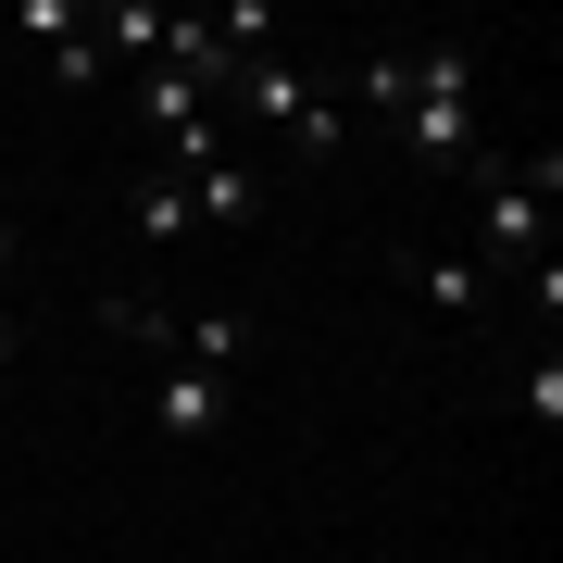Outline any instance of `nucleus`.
<instances>
[{"label":"nucleus","instance_id":"nucleus-1","mask_svg":"<svg viewBox=\"0 0 563 563\" xmlns=\"http://www.w3.org/2000/svg\"><path fill=\"white\" fill-rule=\"evenodd\" d=\"M463 188H476V251H463L476 276H488V263H551V251H539V239H551V201L514 176L501 151H476V163H463Z\"/></svg>","mask_w":563,"mask_h":563},{"label":"nucleus","instance_id":"nucleus-2","mask_svg":"<svg viewBox=\"0 0 563 563\" xmlns=\"http://www.w3.org/2000/svg\"><path fill=\"white\" fill-rule=\"evenodd\" d=\"M225 101H239V113H263V125H288V151H339V113H325L313 101V88L301 76H288V63H239V76H225Z\"/></svg>","mask_w":563,"mask_h":563},{"label":"nucleus","instance_id":"nucleus-3","mask_svg":"<svg viewBox=\"0 0 563 563\" xmlns=\"http://www.w3.org/2000/svg\"><path fill=\"white\" fill-rule=\"evenodd\" d=\"M401 151L426 163V176H463L488 139H476V101H401Z\"/></svg>","mask_w":563,"mask_h":563},{"label":"nucleus","instance_id":"nucleus-4","mask_svg":"<svg viewBox=\"0 0 563 563\" xmlns=\"http://www.w3.org/2000/svg\"><path fill=\"white\" fill-rule=\"evenodd\" d=\"M401 288H413V301H439V313H476V301H488V276H476L463 251H401Z\"/></svg>","mask_w":563,"mask_h":563},{"label":"nucleus","instance_id":"nucleus-5","mask_svg":"<svg viewBox=\"0 0 563 563\" xmlns=\"http://www.w3.org/2000/svg\"><path fill=\"white\" fill-rule=\"evenodd\" d=\"M163 351H176L188 376H239V363H251V313H201V325H176Z\"/></svg>","mask_w":563,"mask_h":563},{"label":"nucleus","instance_id":"nucleus-6","mask_svg":"<svg viewBox=\"0 0 563 563\" xmlns=\"http://www.w3.org/2000/svg\"><path fill=\"white\" fill-rule=\"evenodd\" d=\"M163 25H176L163 0H113V13H88V38H101L113 63H139V76H151V63H163Z\"/></svg>","mask_w":563,"mask_h":563},{"label":"nucleus","instance_id":"nucleus-7","mask_svg":"<svg viewBox=\"0 0 563 563\" xmlns=\"http://www.w3.org/2000/svg\"><path fill=\"white\" fill-rule=\"evenodd\" d=\"M213 426H225V376H188L176 363L163 376V439H213Z\"/></svg>","mask_w":563,"mask_h":563},{"label":"nucleus","instance_id":"nucleus-8","mask_svg":"<svg viewBox=\"0 0 563 563\" xmlns=\"http://www.w3.org/2000/svg\"><path fill=\"white\" fill-rule=\"evenodd\" d=\"M176 188H188V213H213V225H251L263 213V188L239 176V163H201V176H176Z\"/></svg>","mask_w":563,"mask_h":563},{"label":"nucleus","instance_id":"nucleus-9","mask_svg":"<svg viewBox=\"0 0 563 563\" xmlns=\"http://www.w3.org/2000/svg\"><path fill=\"white\" fill-rule=\"evenodd\" d=\"M139 113L163 125V139H176V125H201V88H188V76H163V63H151V76H139Z\"/></svg>","mask_w":563,"mask_h":563},{"label":"nucleus","instance_id":"nucleus-10","mask_svg":"<svg viewBox=\"0 0 563 563\" xmlns=\"http://www.w3.org/2000/svg\"><path fill=\"white\" fill-rule=\"evenodd\" d=\"M188 225V188L176 176H139V239H176Z\"/></svg>","mask_w":563,"mask_h":563},{"label":"nucleus","instance_id":"nucleus-11","mask_svg":"<svg viewBox=\"0 0 563 563\" xmlns=\"http://www.w3.org/2000/svg\"><path fill=\"white\" fill-rule=\"evenodd\" d=\"M363 101L401 113V101H413V51H376V63H363Z\"/></svg>","mask_w":563,"mask_h":563},{"label":"nucleus","instance_id":"nucleus-12","mask_svg":"<svg viewBox=\"0 0 563 563\" xmlns=\"http://www.w3.org/2000/svg\"><path fill=\"white\" fill-rule=\"evenodd\" d=\"M13 25H25V38H51V51H63V38H88V13H76V0H25Z\"/></svg>","mask_w":563,"mask_h":563},{"label":"nucleus","instance_id":"nucleus-13","mask_svg":"<svg viewBox=\"0 0 563 563\" xmlns=\"http://www.w3.org/2000/svg\"><path fill=\"white\" fill-rule=\"evenodd\" d=\"M213 38H225V51H239V63H251L263 38H276V13H263V0H239V13H213Z\"/></svg>","mask_w":563,"mask_h":563},{"label":"nucleus","instance_id":"nucleus-14","mask_svg":"<svg viewBox=\"0 0 563 563\" xmlns=\"http://www.w3.org/2000/svg\"><path fill=\"white\" fill-rule=\"evenodd\" d=\"M101 63H113L101 38H63V51H51V76H63V88H101Z\"/></svg>","mask_w":563,"mask_h":563},{"label":"nucleus","instance_id":"nucleus-15","mask_svg":"<svg viewBox=\"0 0 563 563\" xmlns=\"http://www.w3.org/2000/svg\"><path fill=\"white\" fill-rule=\"evenodd\" d=\"M526 413H539V426H563V351H539V376H526Z\"/></svg>","mask_w":563,"mask_h":563},{"label":"nucleus","instance_id":"nucleus-16","mask_svg":"<svg viewBox=\"0 0 563 563\" xmlns=\"http://www.w3.org/2000/svg\"><path fill=\"white\" fill-rule=\"evenodd\" d=\"M13 251H25V239H13V213H0V276H13Z\"/></svg>","mask_w":563,"mask_h":563},{"label":"nucleus","instance_id":"nucleus-17","mask_svg":"<svg viewBox=\"0 0 563 563\" xmlns=\"http://www.w3.org/2000/svg\"><path fill=\"white\" fill-rule=\"evenodd\" d=\"M13 351H25V325H13V313H0V363H13Z\"/></svg>","mask_w":563,"mask_h":563}]
</instances>
